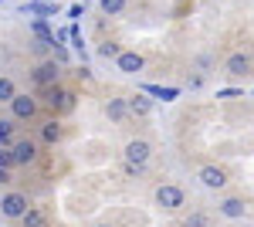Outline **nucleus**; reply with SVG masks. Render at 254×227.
I'll return each instance as SVG.
<instances>
[{
	"instance_id": "1",
	"label": "nucleus",
	"mask_w": 254,
	"mask_h": 227,
	"mask_svg": "<svg viewBox=\"0 0 254 227\" xmlns=\"http://www.w3.org/2000/svg\"><path fill=\"white\" fill-rule=\"evenodd\" d=\"M38 102L51 112H68V109H75V92L64 88V85H51V88H41Z\"/></svg>"
},
{
	"instance_id": "2",
	"label": "nucleus",
	"mask_w": 254,
	"mask_h": 227,
	"mask_svg": "<svg viewBox=\"0 0 254 227\" xmlns=\"http://www.w3.org/2000/svg\"><path fill=\"white\" fill-rule=\"evenodd\" d=\"M153 197H156V207L163 214H176V210L187 207V193H183V187H176V183H159Z\"/></svg>"
},
{
	"instance_id": "3",
	"label": "nucleus",
	"mask_w": 254,
	"mask_h": 227,
	"mask_svg": "<svg viewBox=\"0 0 254 227\" xmlns=\"http://www.w3.org/2000/svg\"><path fill=\"white\" fill-rule=\"evenodd\" d=\"M126 166H136V170H146V163H149V156H153V146L146 143V139H129L126 143Z\"/></svg>"
},
{
	"instance_id": "4",
	"label": "nucleus",
	"mask_w": 254,
	"mask_h": 227,
	"mask_svg": "<svg viewBox=\"0 0 254 227\" xmlns=\"http://www.w3.org/2000/svg\"><path fill=\"white\" fill-rule=\"evenodd\" d=\"M38 109L41 102L34 98V95H14L10 98V115H14V122H31V119H38Z\"/></svg>"
},
{
	"instance_id": "5",
	"label": "nucleus",
	"mask_w": 254,
	"mask_h": 227,
	"mask_svg": "<svg viewBox=\"0 0 254 227\" xmlns=\"http://www.w3.org/2000/svg\"><path fill=\"white\" fill-rule=\"evenodd\" d=\"M31 81L38 88H51V85H61V65L58 61H41L38 68L31 72Z\"/></svg>"
},
{
	"instance_id": "6",
	"label": "nucleus",
	"mask_w": 254,
	"mask_h": 227,
	"mask_svg": "<svg viewBox=\"0 0 254 227\" xmlns=\"http://www.w3.org/2000/svg\"><path fill=\"white\" fill-rule=\"evenodd\" d=\"M27 207H31V204H27V193H17V190H14V193L0 197V214H3L7 221H20V217L27 214Z\"/></svg>"
},
{
	"instance_id": "7",
	"label": "nucleus",
	"mask_w": 254,
	"mask_h": 227,
	"mask_svg": "<svg viewBox=\"0 0 254 227\" xmlns=\"http://www.w3.org/2000/svg\"><path fill=\"white\" fill-rule=\"evenodd\" d=\"M10 159H14V166H31V163H38V143H34V139H17V143L10 146Z\"/></svg>"
},
{
	"instance_id": "8",
	"label": "nucleus",
	"mask_w": 254,
	"mask_h": 227,
	"mask_svg": "<svg viewBox=\"0 0 254 227\" xmlns=\"http://www.w3.org/2000/svg\"><path fill=\"white\" fill-rule=\"evenodd\" d=\"M196 180H200L207 190H224V187H227V170H224V166H214V163H207V166H200Z\"/></svg>"
},
{
	"instance_id": "9",
	"label": "nucleus",
	"mask_w": 254,
	"mask_h": 227,
	"mask_svg": "<svg viewBox=\"0 0 254 227\" xmlns=\"http://www.w3.org/2000/svg\"><path fill=\"white\" fill-rule=\"evenodd\" d=\"M224 72H227L231 78H244L248 72H251V58L244 55V51H234V55L224 61Z\"/></svg>"
},
{
	"instance_id": "10",
	"label": "nucleus",
	"mask_w": 254,
	"mask_h": 227,
	"mask_svg": "<svg viewBox=\"0 0 254 227\" xmlns=\"http://www.w3.org/2000/svg\"><path fill=\"white\" fill-rule=\"evenodd\" d=\"M142 65H146V61H142L139 51H122V55L116 58V68L122 72V75H139V72H142Z\"/></svg>"
},
{
	"instance_id": "11",
	"label": "nucleus",
	"mask_w": 254,
	"mask_h": 227,
	"mask_svg": "<svg viewBox=\"0 0 254 227\" xmlns=\"http://www.w3.org/2000/svg\"><path fill=\"white\" fill-rule=\"evenodd\" d=\"M38 136H41V143H44V146H58L61 136H64V126H61L58 119H48V122H41Z\"/></svg>"
},
{
	"instance_id": "12",
	"label": "nucleus",
	"mask_w": 254,
	"mask_h": 227,
	"mask_svg": "<svg viewBox=\"0 0 254 227\" xmlns=\"http://www.w3.org/2000/svg\"><path fill=\"white\" fill-rule=\"evenodd\" d=\"M217 210H220L227 221H241V217L248 214V204H244L241 197H227V200H220V204H217Z\"/></svg>"
},
{
	"instance_id": "13",
	"label": "nucleus",
	"mask_w": 254,
	"mask_h": 227,
	"mask_svg": "<svg viewBox=\"0 0 254 227\" xmlns=\"http://www.w3.org/2000/svg\"><path fill=\"white\" fill-rule=\"evenodd\" d=\"M20 224L24 227H48L51 224V214H48V207H27V214L20 217Z\"/></svg>"
},
{
	"instance_id": "14",
	"label": "nucleus",
	"mask_w": 254,
	"mask_h": 227,
	"mask_svg": "<svg viewBox=\"0 0 254 227\" xmlns=\"http://www.w3.org/2000/svg\"><path fill=\"white\" fill-rule=\"evenodd\" d=\"M105 115H109L112 122H122V119L129 115V102H126V98H109V102H105Z\"/></svg>"
},
{
	"instance_id": "15",
	"label": "nucleus",
	"mask_w": 254,
	"mask_h": 227,
	"mask_svg": "<svg viewBox=\"0 0 254 227\" xmlns=\"http://www.w3.org/2000/svg\"><path fill=\"white\" fill-rule=\"evenodd\" d=\"M129 102V115H149L153 112V102L146 98V95H132V98H126Z\"/></svg>"
},
{
	"instance_id": "16",
	"label": "nucleus",
	"mask_w": 254,
	"mask_h": 227,
	"mask_svg": "<svg viewBox=\"0 0 254 227\" xmlns=\"http://www.w3.org/2000/svg\"><path fill=\"white\" fill-rule=\"evenodd\" d=\"M31 31L38 34V41H44L48 48H55V34H51V27H48L44 20H34V24H31Z\"/></svg>"
},
{
	"instance_id": "17",
	"label": "nucleus",
	"mask_w": 254,
	"mask_h": 227,
	"mask_svg": "<svg viewBox=\"0 0 254 227\" xmlns=\"http://www.w3.org/2000/svg\"><path fill=\"white\" fill-rule=\"evenodd\" d=\"M126 3H129V0H98L102 14H109V17H116V14H122V10H126Z\"/></svg>"
},
{
	"instance_id": "18",
	"label": "nucleus",
	"mask_w": 254,
	"mask_h": 227,
	"mask_svg": "<svg viewBox=\"0 0 254 227\" xmlns=\"http://www.w3.org/2000/svg\"><path fill=\"white\" fill-rule=\"evenodd\" d=\"M17 95V88H14V81L10 78H0V102H7L10 105V98Z\"/></svg>"
},
{
	"instance_id": "19",
	"label": "nucleus",
	"mask_w": 254,
	"mask_h": 227,
	"mask_svg": "<svg viewBox=\"0 0 254 227\" xmlns=\"http://www.w3.org/2000/svg\"><path fill=\"white\" fill-rule=\"evenodd\" d=\"M98 55H102V58H119V55H122V48H119L116 41H102V44H98Z\"/></svg>"
},
{
	"instance_id": "20",
	"label": "nucleus",
	"mask_w": 254,
	"mask_h": 227,
	"mask_svg": "<svg viewBox=\"0 0 254 227\" xmlns=\"http://www.w3.org/2000/svg\"><path fill=\"white\" fill-rule=\"evenodd\" d=\"M183 227H210V217H207V214H200V210H196V214H190V217H187V221H183Z\"/></svg>"
},
{
	"instance_id": "21",
	"label": "nucleus",
	"mask_w": 254,
	"mask_h": 227,
	"mask_svg": "<svg viewBox=\"0 0 254 227\" xmlns=\"http://www.w3.org/2000/svg\"><path fill=\"white\" fill-rule=\"evenodd\" d=\"M24 10H27V14H44V17L55 14V7H48V3H24Z\"/></svg>"
},
{
	"instance_id": "22",
	"label": "nucleus",
	"mask_w": 254,
	"mask_h": 227,
	"mask_svg": "<svg viewBox=\"0 0 254 227\" xmlns=\"http://www.w3.org/2000/svg\"><path fill=\"white\" fill-rule=\"evenodd\" d=\"M14 136V122H0V146H7Z\"/></svg>"
},
{
	"instance_id": "23",
	"label": "nucleus",
	"mask_w": 254,
	"mask_h": 227,
	"mask_svg": "<svg viewBox=\"0 0 254 227\" xmlns=\"http://www.w3.org/2000/svg\"><path fill=\"white\" fill-rule=\"evenodd\" d=\"M146 92H149V95H159V98H173L176 88H159V85H146Z\"/></svg>"
},
{
	"instance_id": "24",
	"label": "nucleus",
	"mask_w": 254,
	"mask_h": 227,
	"mask_svg": "<svg viewBox=\"0 0 254 227\" xmlns=\"http://www.w3.org/2000/svg\"><path fill=\"white\" fill-rule=\"evenodd\" d=\"M14 166V159H10V150H3L0 146V170H10Z\"/></svg>"
},
{
	"instance_id": "25",
	"label": "nucleus",
	"mask_w": 254,
	"mask_h": 227,
	"mask_svg": "<svg viewBox=\"0 0 254 227\" xmlns=\"http://www.w3.org/2000/svg\"><path fill=\"white\" fill-rule=\"evenodd\" d=\"M0 183H10V173L7 170H0Z\"/></svg>"
},
{
	"instance_id": "26",
	"label": "nucleus",
	"mask_w": 254,
	"mask_h": 227,
	"mask_svg": "<svg viewBox=\"0 0 254 227\" xmlns=\"http://www.w3.org/2000/svg\"><path fill=\"white\" fill-rule=\"evenodd\" d=\"M95 227H112V224H95Z\"/></svg>"
}]
</instances>
